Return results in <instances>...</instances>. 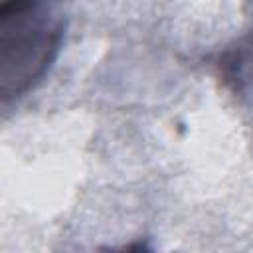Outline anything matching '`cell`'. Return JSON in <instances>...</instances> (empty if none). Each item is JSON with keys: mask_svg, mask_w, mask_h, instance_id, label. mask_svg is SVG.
<instances>
[{"mask_svg": "<svg viewBox=\"0 0 253 253\" xmlns=\"http://www.w3.org/2000/svg\"><path fill=\"white\" fill-rule=\"evenodd\" d=\"M65 10L59 0H2L0 95L8 103L34 91L59 55Z\"/></svg>", "mask_w": 253, "mask_h": 253, "instance_id": "cell-1", "label": "cell"}]
</instances>
